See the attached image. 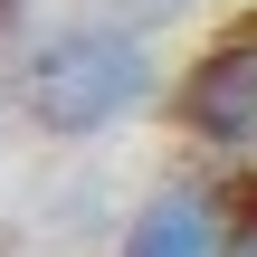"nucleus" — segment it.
I'll return each mask as SVG.
<instances>
[{"mask_svg": "<svg viewBox=\"0 0 257 257\" xmlns=\"http://www.w3.org/2000/svg\"><path fill=\"white\" fill-rule=\"evenodd\" d=\"M10 95L38 134L57 143H95L114 124H134L143 105H162V38L153 29H124L105 10H67L57 29H38L10 67Z\"/></svg>", "mask_w": 257, "mask_h": 257, "instance_id": "1", "label": "nucleus"}, {"mask_svg": "<svg viewBox=\"0 0 257 257\" xmlns=\"http://www.w3.org/2000/svg\"><path fill=\"white\" fill-rule=\"evenodd\" d=\"M172 124H181V143H200L219 162H257V19L210 38L172 76Z\"/></svg>", "mask_w": 257, "mask_h": 257, "instance_id": "2", "label": "nucleus"}, {"mask_svg": "<svg viewBox=\"0 0 257 257\" xmlns=\"http://www.w3.org/2000/svg\"><path fill=\"white\" fill-rule=\"evenodd\" d=\"M238 248H248V229L229 210V181H200V172L153 181L114 229V257H238Z\"/></svg>", "mask_w": 257, "mask_h": 257, "instance_id": "3", "label": "nucleus"}, {"mask_svg": "<svg viewBox=\"0 0 257 257\" xmlns=\"http://www.w3.org/2000/svg\"><path fill=\"white\" fill-rule=\"evenodd\" d=\"M76 10H105V19H124V29H172V19H191V0H76Z\"/></svg>", "mask_w": 257, "mask_h": 257, "instance_id": "4", "label": "nucleus"}, {"mask_svg": "<svg viewBox=\"0 0 257 257\" xmlns=\"http://www.w3.org/2000/svg\"><path fill=\"white\" fill-rule=\"evenodd\" d=\"M238 257H257V238H248V248H238Z\"/></svg>", "mask_w": 257, "mask_h": 257, "instance_id": "5", "label": "nucleus"}]
</instances>
